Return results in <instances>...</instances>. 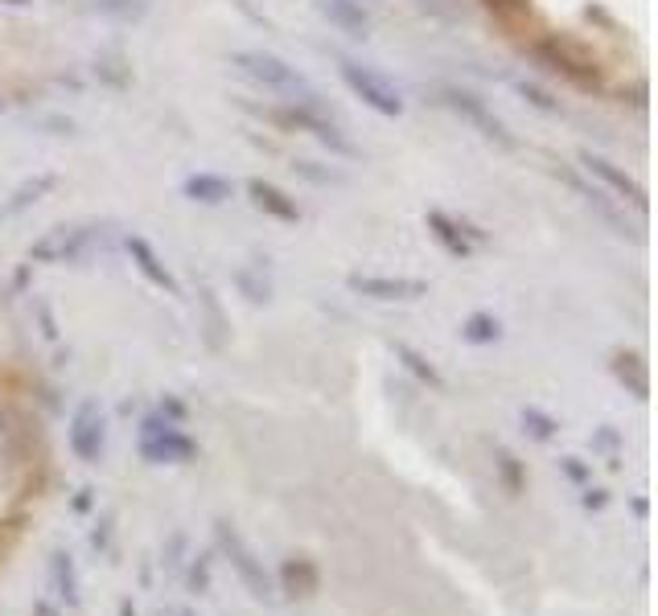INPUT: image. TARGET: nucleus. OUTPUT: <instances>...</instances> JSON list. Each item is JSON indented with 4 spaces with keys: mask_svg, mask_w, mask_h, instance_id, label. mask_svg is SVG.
Here are the masks:
<instances>
[{
    "mask_svg": "<svg viewBox=\"0 0 658 616\" xmlns=\"http://www.w3.org/2000/svg\"><path fill=\"white\" fill-rule=\"evenodd\" d=\"M539 58L548 62L551 70H560V75H568L572 82H580V87H593V82H601V75H605L601 54H596L589 42L572 37V33H544Z\"/></svg>",
    "mask_w": 658,
    "mask_h": 616,
    "instance_id": "1",
    "label": "nucleus"
},
{
    "mask_svg": "<svg viewBox=\"0 0 658 616\" xmlns=\"http://www.w3.org/2000/svg\"><path fill=\"white\" fill-rule=\"evenodd\" d=\"M231 66L243 78H251L255 87H264V91H281V95L309 91V82H305V75H300L297 66H288L281 54H267V50H235Z\"/></svg>",
    "mask_w": 658,
    "mask_h": 616,
    "instance_id": "2",
    "label": "nucleus"
},
{
    "mask_svg": "<svg viewBox=\"0 0 658 616\" xmlns=\"http://www.w3.org/2000/svg\"><path fill=\"white\" fill-rule=\"evenodd\" d=\"M141 457L149 464H189L198 461V444L173 419L149 416L141 424Z\"/></svg>",
    "mask_w": 658,
    "mask_h": 616,
    "instance_id": "3",
    "label": "nucleus"
},
{
    "mask_svg": "<svg viewBox=\"0 0 658 616\" xmlns=\"http://www.w3.org/2000/svg\"><path fill=\"white\" fill-rule=\"evenodd\" d=\"M342 82L379 116H387V120L404 116V95L387 75H379L371 66H359V62H342Z\"/></svg>",
    "mask_w": 658,
    "mask_h": 616,
    "instance_id": "4",
    "label": "nucleus"
},
{
    "mask_svg": "<svg viewBox=\"0 0 658 616\" xmlns=\"http://www.w3.org/2000/svg\"><path fill=\"white\" fill-rule=\"evenodd\" d=\"M99 234L95 222H66V227H54L46 231L37 243L30 246L33 263H75L91 246V239Z\"/></svg>",
    "mask_w": 658,
    "mask_h": 616,
    "instance_id": "5",
    "label": "nucleus"
},
{
    "mask_svg": "<svg viewBox=\"0 0 658 616\" xmlns=\"http://www.w3.org/2000/svg\"><path fill=\"white\" fill-rule=\"evenodd\" d=\"M440 95H445V108H453L461 120L473 123V128H478V132L490 140V144H498V148H518V140L511 136V128H506V123H502L498 116H494V111H490L486 103L478 99V95L457 91V87H445Z\"/></svg>",
    "mask_w": 658,
    "mask_h": 616,
    "instance_id": "6",
    "label": "nucleus"
},
{
    "mask_svg": "<svg viewBox=\"0 0 658 616\" xmlns=\"http://www.w3.org/2000/svg\"><path fill=\"white\" fill-rule=\"evenodd\" d=\"M219 542H222V551L231 554V568L239 571V580L251 587V596H255V601H272V580H267L264 563L251 554L248 542L239 539V535L227 522H219Z\"/></svg>",
    "mask_w": 658,
    "mask_h": 616,
    "instance_id": "7",
    "label": "nucleus"
},
{
    "mask_svg": "<svg viewBox=\"0 0 658 616\" xmlns=\"http://www.w3.org/2000/svg\"><path fill=\"white\" fill-rule=\"evenodd\" d=\"M346 288L359 296H371V300H420V296H428V279L362 276V272H350V276H346Z\"/></svg>",
    "mask_w": 658,
    "mask_h": 616,
    "instance_id": "8",
    "label": "nucleus"
},
{
    "mask_svg": "<svg viewBox=\"0 0 658 616\" xmlns=\"http://www.w3.org/2000/svg\"><path fill=\"white\" fill-rule=\"evenodd\" d=\"M103 440H108V428H103V411H99V403L87 399L75 411L70 419V452L79 457V461L95 464L103 457Z\"/></svg>",
    "mask_w": 658,
    "mask_h": 616,
    "instance_id": "9",
    "label": "nucleus"
},
{
    "mask_svg": "<svg viewBox=\"0 0 658 616\" xmlns=\"http://www.w3.org/2000/svg\"><path fill=\"white\" fill-rule=\"evenodd\" d=\"M284 120H288V123H297V128H305V132H314V136L321 140L326 148H333V153H342V156H359V144H354V140L346 136V132H342V128H338V123H333V120H326V116H321V111H317L314 103H309V99H300V103H293Z\"/></svg>",
    "mask_w": 658,
    "mask_h": 616,
    "instance_id": "10",
    "label": "nucleus"
},
{
    "mask_svg": "<svg viewBox=\"0 0 658 616\" xmlns=\"http://www.w3.org/2000/svg\"><path fill=\"white\" fill-rule=\"evenodd\" d=\"M317 587H321V571L309 554H288L281 563V592L284 596H293V601H309L317 596Z\"/></svg>",
    "mask_w": 658,
    "mask_h": 616,
    "instance_id": "11",
    "label": "nucleus"
},
{
    "mask_svg": "<svg viewBox=\"0 0 658 616\" xmlns=\"http://www.w3.org/2000/svg\"><path fill=\"white\" fill-rule=\"evenodd\" d=\"M580 165H584V169H589V173H596V177H601V182L610 185V189H617L622 198L634 201L638 210H646V189H643V185H638V182H634V177H629L626 169H617L613 161H605V156H601V153H589V148L580 153Z\"/></svg>",
    "mask_w": 658,
    "mask_h": 616,
    "instance_id": "12",
    "label": "nucleus"
},
{
    "mask_svg": "<svg viewBox=\"0 0 658 616\" xmlns=\"http://www.w3.org/2000/svg\"><path fill=\"white\" fill-rule=\"evenodd\" d=\"M128 255H132L136 272H141L149 284H157V288H165V293H177V279H173V272L157 260V251L144 243L141 234H128Z\"/></svg>",
    "mask_w": 658,
    "mask_h": 616,
    "instance_id": "13",
    "label": "nucleus"
},
{
    "mask_svg": "<svg viewBox=\"0 0 658 616\" xmlns=\"http://www.w3.org/2000/svg\"><path fill=\"white\" fill-rule=\"evenodd\" d=\"M613 374H617V383L626 386L634 399H646V395H650V370H646L643 354L617 350V354H613Z\"/></svg>",
    "mask_w": 658,
    "mask_h": 616,
    "instance_id": "14",
    "label": "nucleus"
},
{
    "mask_svg": "<svg viewBox=\"0 0 658 616\" xmlns=\"http://www.w3.org/2000/svg\"><path fill=\"white\" fill-rule=\"evenodd\" d=\"M248 194H251V201L264 210V215L281 218V222H297V218H300L297 201L288 198L284 189H276L272 182H248Z\"/></svg>",
    "mask_w": 658,
    "mask_h": 616,
    "instance_id": "15",
    "label": "nucleus"
},
{
    "mask_svg": "<svg viewBox=\"0 0 658 616\" xmlns=\"http://www.w3.org/2000/svg\"><path fill=\"white\" fill-rule=\"evenodd\" d=\"M54 185H58V177H54V173H37V177H30V182H21V185L13 189V194H9V201L0 206V215L13 218V215H21V210H30L33 201L46 198Z\"/></svg>",
    "mask_w": 658,
    "mask_h": 616,
    "instance_id": "16",
    "label": "nucleus"
},
{
    "mask_svg": "<svg viewBox=\"0 0 658 616\" xmlns=\"http://www.w3.org/2000/svg\"><path fill=\"white\" fill-rule=\"evenodd\" d=\"M231 194H235L231 182H227V177H215V173H198V177H189L186 182V198L202 201V206H222Z\"/></svg>",
    "mask_w": 658,
    "mask_h": 616,
    "instance_id": "17",
    "label": "nucleus"
},
{
    "mask_svg": "<svg viewBox=\"0 0 658 616\" xmlns=\"http://www.w3.org/2000/svg\"><path fill=\"white\" fill-rule=\"evenodd\" d=\"M498 338H502V324L494 312H473V317L461 321V341H465V345H494Z\"/></svg>",
    "mask_w": 658,
    "mask_h": 616,
    "instance_id": "18",
    "label": "nucleus"
},
{
    "mask_svg": "<svg viewBox=\"0 0 658 616\" xmlns=\"http://www.w3.org/2000/svg\"><path fill=\"white\" fill-rule=\"evenodd\" d=\"M395 358H399V362H404V366H408L424 386H432V391H440V386H445L440 370L432 366V362H428L420 350H412V345H404V341H395Z\"/></svg>",
    "mask_w": 658,
    "mask_h": 616,
    "instance_id": "19",
    "label": "nucleus"
},
{
    "mask_svg": "<svg viewBox=\"0 0 658 616\" xmlns=\"http://www.w3.org/2000/svg\"><path fill=\"white\" fill-rule=\"evenodd\" d=\"M428 227H432V234H437L440 243L449 246L453 255H461V260H465V255H470V251H473L470 239L461 234V227H457L453 218H445V215H440V210H432V215H428Z\"/></svg>",
    "mask_w": 658,
    "mask_h": 616,
    "instance_id": "20",
    "label": "nucleus"
},
{
    "mask_svg": "<svg viewBox=\"0 0 658 616\" xmlns=\"http://www.w3.org/2000/svg\"><path fill=\"white\" fill-rule=\"evenodd\" d=\"M494 469H498V481H502V490L511 493V497H518V493L527 490V469L506 452V448H498L494 452Z\"/></svg>",
    "mask_w": 658,
    "mask_h": 616,
    "instance_id": "21",
    "label": "nucleus"
},
{
    "mask_svg": "<svg viewBox=\"0 0 658 616\" xmlns=\"http://www.w3.org/2000/svg\"><path fill=\"white\" fill-rule=\"evenodd\" d=\"M50 571H54V587L66 596V604H79V580H75V563H70V554L54 551Z\"/></svg>",
    "mask_w": 658,
    "mask_h": 616,
    "instance_id": "22",
    "label": "nucleus"
},
{
    "mask_svg": "<svg viewBox=\"0 0 658 616\" xmlns=\"http://www.w3.org/2000/svg\"><path fill=\"white\" fill-rule=\"evenodd\" d=\"M321 9H326L338 25H346V30L354 33V37H362V30H366V16L359 13V9H350L346 0H321Z\"/></svg>",
    "mask_w": 658,
    "mask_h": 616,
    "instance_id": "23",
    "label": "nucleus"
},
{
    "mask_svg": "<svg viewBox=\"0 0 658 616\" xmlns=\"http://www.w3.org/2000/svg\"><path fill=\"white\" fill-rule=\"evenodd\" d=\"M523 428L531 431L535 440H551V436H556V428H560V424H556V419H551V416H544V411H539V407H527V411H523Z\"/></svg>",
    "mask_w": 658,
    "mask_h": 616,
    "instance_id": "24",
    "label": "nucleus"
},
{
    "mask_svg": "<svg viewBox=\"0 0 658 616\" xmlns=\"http://www.w3.org/2000/svg\"><path fill=\"white\" fill-rule=\"evenodd\" d=\"M95 9H99V13H111V16L132 21V16L144 13V0H95Z\"/></svg>",
    "mask_w": 658,
    "mask_h": 616,
    "instance_id": "25",
    "label": "nucleus"
},
{
    "mask_svg": "<svg viewBox=\"0 0 658 616\" xmlns=\"http://www.w3.org/2000/svg\"><path fill=\"white\" fill-rule=\"evenodd\" d=\"M518 91L527 95V99H531L535 108H544V111H556V103H551L548 95H544V91H535V87H527V82H518Z\"/></svg>",
    "mask_w": 658,
    "mask_h": 616,
    "instance_id": "26",
    "label": "nucleus"
},
{
    "mask_svg": "<svg viewBox=\"0 0 658 616\" xmlns=\"http://www.w3.org/2000/svg\"><path fill=\"white\" fill-rule=\"evenodd\" d=\"M605 502H610V493H605V490H589V493H584V506H589V509H601Z\"/></svg>",
    "mask_w": 658,
    "mask_h": 616,
    "instance_id": "27",
    "label": "nucleus"
},
{
    "mask_svg": "<svg viewBox=\"0 0 658 616\" xmlns=\"http://www.w3.org/2000/svg\"><path fill=\"white\" fill-rule=\"evenodd\" d=\"M33 616H63V613H58V608H54L50 601H37V604H33Z\"/></svg>",
    "mask_w": 658,
    "mask_h": 616,
    "instance_id": "28",
    "label": "nucleus"
},
{
    "mask_svg": "<svg viewBox=\"0 0 658 616\" xmlns=\"http://www.w3.org/2000/svg\"><path fill=\"white\" fill-rule=\"evenodd\" d=\"M564 469H568V477H572V481H584V469H580V464L564 461Z\"/></svg>",
    "mask_w": 658,
    "mask_h": 616,
    "instance_id": "29",
    "label": "nucleus"
},
{
    "mask_svg": "<svg viewBox=\"0 0 658 616\" xmlns=\"http://www.w3.org/2000/svg\"><path fill=\"white\" fill-rule=\"evenodd\" d=\"M0 554H4V547H0Z\"/></svg>",
    "mask_w": 658,
    "mask_h": 616,
    "instance_id": "30",
    "label": "nucleus"
},
{
    "mask_svg": "<svg viewBox=\"0 0 658 616\" xmlns=\"http://www.w3.org/2000/svg\"><path fill=\"white\" fill-rule=\"evenodd\" d=\"M186 616H194V613H186Z\"/></svg>",
    "mask_w": 658,
    "mask_h": 616,
    "instance_id": "31",
    "label": "nucleus"
}]
</instances>
